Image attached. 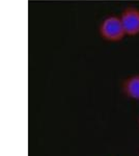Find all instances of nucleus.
<instances>
[{"mask_svg": "<svg viewBox=\"0 0 139 156\" xmlns=\"http://www.w3.org/2000/svg\"><path fill=\"white\" fill-rule=\"evenodd\" d=\"M99 30L101 37L108 42H120L125 37H127L120 16L115 15L106 17L101 22Z\"/></svg>", "mask_w": 139, "mask_h": 156, "instance_id": "1", "label": "nucleus"}, {"mask_svg": "<svg viewBox=\"0 0 139 156\" xmlns=\"http://www.w3.org/2000/svg\"><path fill=\"white\" fill-rule=\"evenodd\" d=\"M127 37H136L139 34V9L136 7H127L120 16Z\"/></svg>", "mask_w": 139, "mask_h": 156, "instance_id": "2", "label": "nucleus"}, {"mask_svg": "<svg viewBox=\"0 0 139 156\" xmlns=\"http://www.w3.org/2000/svg\"><path fill=\"white\" fill-rule=\"evenodd\" d=\"M123 92L128 98L139 101V74L129 76L123 82Z\"/></svg>", "mask_w": 139, "mask_h": 156, "instance_id": "3", "label": "nucleus"}]
</instances>
